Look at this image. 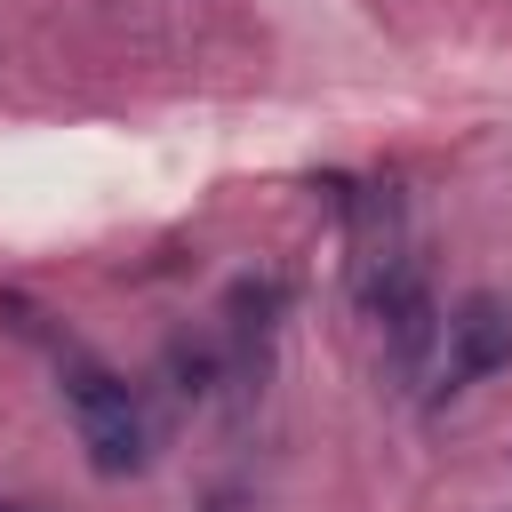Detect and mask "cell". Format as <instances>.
<instances>
[{"label": "cell", "instance_id": "cell-1", "mask_svg": "<svg viewBox=\"0 0 512 512\" xmlns=\"http://www.w3.org/2000/svg\"><path fill=\"white\" fill-rule=\"evenodd\" d=\"M56 392H64V408H72V424H80V448H88V464L104 472V480H128V472H144V456H152V432H144V408H136V392H128V376H112L96 352H56Z\"/></svg>", "mask_w": 512, "mask_h": 512}, {"label": "cell", "instance_id": "cell-2", "mask_svg": "<svg viewBox=\"0 0 512 512\" xmlns=\"http://www.w3.org/2000/svg\"><path fill=\"white\" fill-rule=\"evenodd\" d=\"M496 368H512V304H504V296H464V304L440 320L432 400H456V392L488 384Z\"/></svg>", "mask_w": 512, "mask_h": 512}, {"label": "cell", "instance_id": "cell-3", "mask_svg": "<svg viewBox=\"0 0 512 512\" xmlns=\"http://www.w3.org/2000/svg\"><path fill=\"white\" fill-rule=\"evenodd\" d=\"M280 312H288V280L280 272H256V280L232 288V344H240V360H256V344L280 328Z\"/></svg>", "mask_w": 512, "mask_h": 512}, {"label": "cell", "instance_id": "cell-4", "mask_svg": "<svg viewBox=\"0 0 512 512\" xmlns=\"http://www.w3.org/2000/svg\"><path fill=\"white\" fill-rule=\"evenodd\" d=\"M0 512H16V504H0Z\"/></svg>", "mask_w": 512, "mask_h": 512}]
</instances>
